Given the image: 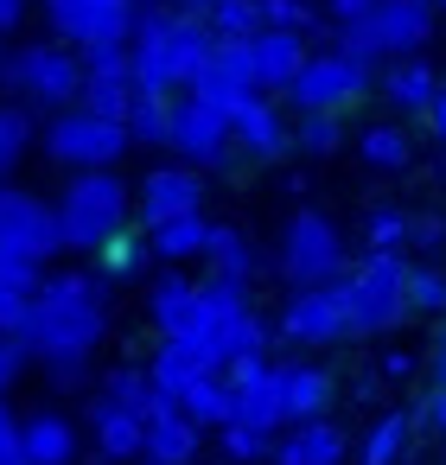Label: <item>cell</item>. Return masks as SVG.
<instances>
[{
    "label": "cell",
    "instance_id": "obj_1",
    "mask_svg": "<svg viewBox=\"0 0 446 465\" xmlns=\"http://www.w3.org/2000/svg\"><path fill=\"white\" fill-rule=\"evenodd\" d=\"M109 338V287L96 274H45L33 319L20 331V344L33 351V363H45L58 376V389H84L96 344Z\"/></svg>",
    "mask_w": 446,
    "mask_h": 465
},
{
    "label": "cell",
    "instance_id": "obj_2",
    "mask_svg": "<svg viewBox=\"0 0 446 465\" xmlns=\"http://www.w3.org/2000/svg\"><path fill=\"white\" fill-rule=\"evenodd\" d=\"M217 39L204 20H179V14H134V33H128V77H134V96H179L198 84V71L211 64Z\"/></svg>",
    "mask_w": 446,
    "mask_h": 465
},
{
    "label": "cell",
    "instance_id": "obj_3",
    "mask_svg": "<svg viewBox=\"0 0 446 465\" xmlns=\"http://www.w3.org/2000/svg\"><path fill=\"white\" fill-rule=\"evenodd\" d=\"M0 90H7L26 115H64L84 103V58L58 39H26L14 52H0Z\"/></svg>",
    "mask_w": 446,
    "mask_h": 465
},
{
    "label": "cell",
    "instance_id": "obj_4",
    "mask_svg": "<svg viewBox=\"0 0 446 465\" xmlns=\"http://www.w3.org/2000/svg\"><path fill=\"white\" fill-rule=\"evenodd\" d=\"M58 217V242L77 249V255H103L115 236H128V217H134V185L122 173H77L64 185V198L52 204Z\"/></svg>",
    "mask_w": 446,
    "mask_h": 465
},
{
    "label": "cell",
    "instance_id": "obj_5",
    "mask_svg": "<svg viewBox=\"0 0 446 465\" xmlns=\"http://www.w3.org/2000/svg\"><path fill=\"white\" fill-rule=\"evenodd\" d=\"M58 217L39 192L26 185H0V287H33L39 293V268L58 255Z\"/></svg>",
    "mask_w": 446,
    "mask_h": 465
},
{
    "label": "cell",
    "instance_id": "obj_6",
    "mask_svg": "<svg viewBox=\"0 0 446 465\" xmlns=\"http://www.w3.org/2000/svg\"><path fill=\"white\" fill-rule=\"evenodd\" d=\"M433 33V0H382V7L357 26H338L332 33V52L357 58V64H408Z\"/></svg>",
    "mask_w": 446,
    "mask_h": 465
},
{
    "label": "cell",
    "instance_id": "obj_7",
    "mask_svg": "<svg viewBox=\"0 0 446 465\" xmlns=\"http://www.w3.org/2000/svg\"><path fill=\"white\" fill-rule=\"evenodd\" d=\"M344 312H351V338H389L408 319V262L363 255L344 274Z\"/></svg>",
    "mask_w": 446,
    "mask_h": 465
},
{
    "label": "cell",
    "instance_id": "obj_8",
    "mask_svg": "<svg viewBox=\"0 0 446 465\" xmlns=\"http://www.w3.org/2000/svg\"><path fill=\"white\" fill-rule=\"evenodd\" d=\"M39 141H45V160H52V166H71V173H115V160L134 147L122 122H103V115H90V109L52 115Z\"/></svg>",
    "mask_w": 446,
    "mask_h": 465
},
{
    "label": "cell",
    "instance_id": "obj_9",
    "mask_svg": "<svg viewBox=\"0 0 446 465\" xmlns=\"http://www.w3.org/2000/svg\"><path fill=\"white\" fill-rule=\"evenodd\" d=\"M281 274L293 287H338L344 281V236L325 211H293L281 223Z\"/></svg>",
    "mask_w": 446,
    "mask_h": 465
},
{
    "label": "cell",
    "instance_id": "obj_10",
    "mask_svg": "<svg viewBox=\"0 0 446 465\" xmlns=\"http://www.w3.org/2000/svg\"><path fill=\"white\" fill-rule=\"evenodd\" d=\"M363 90H370V64L344 58V52H312L306 71L293 77L287 103H293L300 115H344Z\"/></svg>",
    "mask_w": 446,
    "mask_h": 465
},
{
    "label": "cell",
    "instance_id": "obj_11",
    "mask_svg": "<svg viewBox=\"0 0 446 465\" xmlns=\"http://www.w3.org/2000/svg\"><path fill=\"white\" fill-rule=\"evenodd\" d=\"M45 26L58 45L90 52V45H128L134 33V0H45Z\"/></svg>",
    "mask_w": 446,
    "mask_h": 465
},
{
    "label": "cell",
    "instance_id": "obj_12",
    "mask_svg": "<svg viewBox=\"0 0 446 465\" xmlns=\"http://www.w3.org/2000/svg\"><path fill=\"white\" fill-rule=\"evenodd\" d=\"M166 147H173V153H179V166H192V173H217V166H230V160H236L230 115L204 109L198 96H173V134H166Z\"/></svg>",
    "mask_w": 446,
    "mask_h": 465
},
{
    "label": "cell",
    "instance_id": "obj_13",
    "mask_svg": "<svg viewBox=\"0 0 446 465\" xmlns=\"http://www.w3.org/2000/svg\"><path fill=\"white\" fill-rule=\"evenodd\" d=\"M274 331L287 344H306V351H325V344H344L351 338V312H344V281L338 287H293Z\"/></svg>",
    "mask_w": 446,
    "mask_h": 465
},
{
    "label": "cell",
    "instance_id": "obj_14",
    "mask_svg": "<svg viewBox=\"0 0 446 465\" xmlns=\"http://www.w3.org/2000/svg\"><path fill=\"white\" fill-rule=\"evenodd\" d=\"M185 96H198V103H204V109H217V115L249 109V103L262 96L255 64H249V45H217V52H211V64L198 71V84H192Z\"/></svg>",
    "mask_w": 446,
    "mask_h": 465
},
{
    "label": "cell",
    "instance_id": "obj_15",
    "mask_svg": "<svg viewBox=\"0 0 446 465\" xmlns=\"http://www.w3.org/2000/svg\"><path fill=\"white\" fill-rule=\"evenodd\" d=\"M204 211V185H198V173L192 166H154L141 185H134V217L147 223V230H160V223H173V217H198Z\"/></svg>",
    "mask_w": 446,
    "mask_h": 465
},
{
    "label": "cell",
    "instance_id": "obj_16",
    "mask_svg": "<svg viewBox=\"0 0 446 465\" xmlns=\"http://www.w3.org/2000/svg\"><path fill=\"white\" fill-rule=\"evenodd\" d=\"M230 427L287 433V420H281V389H274V363H268V357L230 370Z\"/></svg>",
    "mask_w": 446,
    "mask_h": 465
},
{
    "label": "cell",
    "instance_id": "obj_17",
    "mask_svg": "<svg viewBox=\"0 0 446 465\" xmlns=\"http://www.w3.org/2000/svg\"><path fill=\"white\" fill-rule=\"evenodd\" d=\"M274 389H281V420L287 427H306V420H325V408H332V395H338V382H332V370H319V363H274Z\"/></svg>",
    "mask_w": 446,
    "mask_h": 465
},
{
    "label": "cell",
    "instance_id": "obj_18",
    "mask_svg": "<svg viewBox=\"0 0 446 465\" xmlns=\"http://www.w3.org/2000/svg\"><path fill=\"white\" fill-rule=\"evenodd\" d=\"M230 141H236V153H249L255 166H268V160H287V153H293V128H287V115H281L268 96H255L249 109H236V115H230Z\"/></svg>",
    "mask_w": 446,
    "mask_h": 465
},
{
    "label": "cell",
    "instance_id": "obj_19",
    "mask_svg": "<svg viewBox=\"0 0 446 465\" xmlns=\"http://www.w3.org/2000/svg\"><path fill=\"white\" fill-rule=\"evenodd\" d=\"M344 452H351V433L338 420H306V427H287L274 440L268 465H344Z\"/></svg>",
    "mask_w": 446,
    "mask_h": 465
},
{
    "label": "cell",
    "instance_id": "obj_20",
    "mask_svg": "<svg viewBox=\"0 0 446 465\" xmlns=\"http://www.w3.org/2000/svg\"><path fill=\"white\" fill-rule=\"evenodd\" d=\"M306 39H293V33H262V39H249V64H255V84H262V96L268 90H293V77L306 71Z\"/></svg>",
    "mask_w": 446,
    "mask_h": 465
},
{
    "label": "cell",
    "instance_id": "obj_21",
    "mask_svg": "<svg viewBox=\"0 0 446 465\" xmlns=\"http://www.w3.org/2000/svg\"><path fill=\"white\" fill-rule=\"evenodd\" d=\"M192 312H198V281L179 274V268L154 274V287H147V319L160 325V338H179V331L192 325Z\"/></svg>",
    "mask_w": 446,
    "mask_h": 465
},
{
    "label": "cell",
    "instance_id": "obj_22",
    "mask_svg": "<svg viewBox=\"0 0 446 465\" xmlns=\"http://www.w3.org/2000/svg\"><path fill=\"white\" fill-rule=\"evenodd\" d=\"M204 268H211V281H223V287H249L255 268H262V249H255L236 223H217V230H211V249H204Z\"/></svg>",
    "mask_w": 446,
    "mask_h": 465
},
{
    "label": "cell",
    "instance_id": "obj_23",
    "mask_svg": "<svg viewBox=\"0 0 446 465\" xmlns=\"http://www.w3.org/2000/svg\"><path fill=\"white\" fill-rule=\"evenodd\" d=\"M198 440H204V427H192L179 408H154L147 414V459L154 465H192L198 459Z\"/></svg>",
    "mask_w": 446,
    "mask_h": 465
},
{
    "label": "cell",
    "instance_id": "obj_24",
    "mask_svg": "<svg viewBox=\"0 0 446 465\" xmlns=\"http://www.w3.org/2000/svg\"><path fill=\"white\" fill-rule=\"evenodd\" d=\"M90 433H96V452L103 459H147V420L128 414V408L96 401L90 408Z\"/></svg>",
    "mask_w": 446,
    "mask_h": 465
},
{
    "label": "cell",
    "instance_id": "obj_25",
    "mask_svg": "<svg viewBox=\"0 0 446 465\" xmlns=\"http://www.w3.org/2000/svg\"><path fill=\"white\" fill-rule=\"evenodd\" d=\"M440 77H433V64L427 58H408V64H389V77H382V96L401 109V115H433V103H440Z\"/></svg>",
    "mask_w": 446,
    "mask_h": 465
},
{
    "label": "cell",
    "instance_id": "obj_26",
    "mask_svg": "<svg viewBox=\"0 0 446 465\" xmlns=\"http://www.w3.org/2000/svg\"><path fill=\"white\" fill-rule=\"evenodd\" d=\"M211 217L198 211V217H173V223H160V230H147V249L166 262V268H185V262H204V249H211Z\"/></svg>",
    "mask_w": 446,
    "mask_h": 465
},
{
    "label": "cell",
    "instance_id": "obj_27",
    "mask_svg": "<svg viewBox=\"0 0 446 465\" xmlns=\"http://www.w3.org/2000/svg\"><path fill=\"white\" fill-rule=\"evenodd\" d=\"M20 433H26V465H77V427L64 414L39 408L20 420Z\"/></svg>",
    "mask_w": 446,
    "mask_h": 465
},
{
    "label": "cell",
    "instance_id": "obj_28",
    "mask_svg": "<svg viewBox=\"0 0 446 465\" xmlns=\"http://www.w3.org/2000/svg\"><path fill=\"white\" fill-rule=\"evenodd\" d=\"M414 408H389V414H376L370 420V433H363V446H357V465H401V452H408V440H414Z\"/></svg>",
    "mask_w": 446,
    "mask_h": 465
},
{
    "label": "cell",
    "instance_id": "obj_29",
    "mask_svg": "<svg viewBox=\"0 0 446 465\" xmlns=\"http://www.w3.org/2000/svg\"><path fill=\"white\" fill-rule=\"evenodd\" d=\"M96 389H103L96 401H109V408H128V414H141V420L160 408V395H154V382H147V363H115V370H109Z\"/></svg>",
    "mask_w": 446,
    "mask_h": 465
},
{
    "label": "cell",
    "instance_id": "obj_30",
    "mask_svg": "<svg viewBox=\"0 0 446 465\" xmlns=\"http://www.w3.org/2000/svg\"><path fill=\"white\" fill-rule=\"evenodd\" d=\"M357 153H363V166H376V173H408V166H414V141H408L395 122H370V128L357 134Z\"/></svg>",
    "mask_w": 446,
    "mask_h": 465
},
{
    "label": "cell",
    "instance_id": "obj_31",
    "mask_svg": "<svg viewBox=\"0 0 446 465\" xmlns=\"http://www.w3.org/2000/svg\"><path fill=\"white\" fill-rule=\"evenodd\" d=\"M268 338H274V331H268L255 312H236V319H223V325H217V357H223V370L268 357Z\"/></svg>",
    "mask_w": 446,
    "mask_h": 465
},
{
    "label": "cell",
    "instance_id": "obj_32",
    "mask_svg": "<svg viewBox=\"0 0 446 465\" xmlns=\"http://www.w3.org/2000/svg\"><path fill=\"white\" fill-rule=\"evenodd\" d=\"M198 376H211V370H198L179 344H160V351H154V363H147V382H154V395H160L166 408H179V401H185V389H192Z\"/></svg>",
    "mask_w": 446,
    "mask_h": 465
},
{
    "label": "cell",
    "instance_id": "obj_33",
    "mask_svg": "<svg viewBox=\"0 0 446 465\" xmlns=\"http://www.w3.org/2000/svg\"><path fill=\"white\" fill-rule=\"evenodd\" d=\"M204 26H211V39H217V45H249V39H262V33H268L262 0H217Z\"/></svg>",
    "mask_w": 446,
    "mask_h": 465
},
{
    "label": "cell",
    "instance_id": "obj_34",
    "mask_svg": "<svg viewBox=\"0 0 446 465\" xmlns=\"http://www.w3.org/2000/svg\"><path fill=\"white\" fill-rule=\"evenodd\" d=\"M179 414L192 420V427H230V376H198L192 389H185V401H179Z\"/></svg>",
    "mask_w": 446,
    "mask_h": 465
},
{
    "label": "cell",
    "instance_id": "obj_35",
    "mask_svg": "<svg viewBox=\"0 0 446 465\" xmlns=\"http://www.w3.org/2000/svg\"><path fill=\"white\" fill-rule=\"evenodd\" d=\"M147 255H154V249H147V230H141V236L128 230V236H115V242L96 255V281H103V287L134 281V274H147Z\"/></svg>",
    "mask_w": 446,
    "mask_h": 465
},
{
    "label": "cell",
    "instance_id": "obj_36",
    "mask_svg": "<svg viewBox=\"0 0 446 465\" xmlns=\"http://www.w3.org/2000/svg\"><path fill=\"white\" fill-rule=\"evenodd\" d=\"M33 141H39L33 115H26L20 103H0V185H7V173L33 153Z\"/></svg>",
    "mask_w": 446,
    "mask_h": 465
},
{
    "label": "cell",
    "instance_id": "obj_37",
    "mask_svg": "<svg viewBox=\"0 0 446 465\" xmlns=\"http://www.w3.org/2000/svg\"><path fill=\"white\" fill-rule=\"evenodd\" d=\"M408 230H414V217H408L401 204H376V211L363 217V242H370V255H401V249H408Z\"/></svg>",
    "mask_w": 446,
    "mask_h": 465
},
{
    "label": "cell",
    "instance_id": "obj_38",
    "mask_svg": "<svg viewBox=\"0 0 446 465\" xmlns=\"http://www.w3.org/2000/svg\"><path fill=\"white\" fill-rule=\"evenodd\" d=\"M77 109H90V115H103V122H122V128H128L134 77H96V84H84V103H77Z\"/></svg>",
    "mask_w": 446,
    "mask_h": 465
},
{
    "label": "cell",
    "instance_id": "obj_39",
    "mask_svg": "<svg viewBox=\"0 0 446 465\" xmlns=\"http://www.w3.org/2000/svg\"><path fill=\"white\" fill-rule=\"evenodd\" d=\"M166 134H173V103H166V96H134V109H128V141H134V147H166Z\"/></svg>",
    "mask_w": 446,
    "mask_h": 465
},
{
    "label": "cell",
    "instance_id": "obj_40",
    "mask_svg": "<svg viewBox=\"0 0 446 465\" xmlns=\"http://www.w3.org/2000/svg\"><path fill=\"white\" fill-rule=\"evenodd\" d=\"M293 147H300L306 160H332V153L344 147V122H338V115H300Z\"/></svg>",
    "mask_w": 446,
    "mask_h": 465
},
{
    "label": "cell",
    "instance_id": "obj_41",
    "mask_svg": "<svg viewBox=\"0 0 446 465\" xmlns=\"http://www.w3.org/2000/svg\"><path fill=\"white\" fill-rule=\"evenodd\" d=\"M262 20H268V33H293V39L319 33V7H312V0H262Z\"/></svg>",
    "mask_w": 446,
    "mask_h": 465
},
{
    "label": "cell",
    "instance_id": "obj_42",
    "mask_svg": "<svg viewBox=\"0 0 446 465\" xmlns=\"http://www.w3.org/2000/svg\"><path fill=\"white\" fill-rule=\"evenodd\" d=\"M408 312H427V319H446V268H408Z\"/></svg>",
    "mask_w": 446,
    "mask_h": 465
},
{
    "label": "cell",
    "instance_id": "obj_43",
    "mask_svg": "<svg viewBox=\"0 0 446 465\" xmlns=\"http://www.w3.org/2000/svg\"><path fill=\"white\" fill-rule=\"evenodd\" d=\"M274 440H281V433H249V427H223V433H217V446H223L230 465H262V459H274Z\"/></svg>",
    "mask_w": 446,
    "mask_h": 465
},
{
    "label": "cell",
    "instance_id": "obj_44",
    "mask_svg": "<svg viewBox=\"0 0 446 465\" xmlns=\"http://www.w3.org/2000/svg\"><path fill=\"white\" fill-rule=\"evenodd\" d=\"M33 287H0V338H20L26 319H33Z\"/></svg>",
    "mask_w": 446,
    "mask_h": 465
},
{
    "label": "cell",
    "instance_id": "obj_45",
    "mask_svg": "<svg viewBox=\"0 0 446 465\" xmlns=\"http://www.w3.org/2000/svg\"><path fill=\"white\" fill-rule=\"evenodd\" d=\"M84 58V84H96V77H128V45H90V52H77Z\"/></svg>",
    "mask_w": 446,
    "mask_h": 465
},
{
    "label": "cell",
    "instance_id": "obj_46",
    "mask_svg": "<svg viewBox=\"0 0 446 465\" xmlns=\"http://www.w3.org/2000/svg\"><path fill=\"white\" fill-rule=\"evenodd\" d=\"M0 465H26V433H20V414L0 401Z\"/></svg>",
    "mask_w": 446,
    "mask_h": 465
},
{
    "label": "cell",
    "instance_id": "obj_47",
    "mask_svg": "<svg viewBox=\"0 0 446 465\" xmlns=\"http://www.w3.org/2000/svg\"><path fill=\"white\" fill-rule=\"evenodd\" d=\"M26 370H33V351H26L20 338H0V395H7Z\"/></svg>",
    "mask_w": 446,
    "mask_h": 465
},
{
    "label": "cell",
    "instance_id": "obj_48",
    "mask_svg": "<svg viewBox=\"0 0 446 465\" xmlns=\"http://www.w3.org/2000/svg\"><path fill=\"white\" fill-rule=\"evenodd\" d=\"M427 389L446 395V319L433 325V344H427Z\"/></svg>",
    "mask_w": 446,
    "mask_h": 465
},
{
    "label": "cell",
    "instance_id": "obj_49",
    "mask_svg": "<svg viewBox=\"0 0 446 465\" xmlns=\"http://www.w3.org/2000/svg\"><path fill=\"white\" fill-rule=\"evenodd\" d=\"M408 249H446V217H414Z\"/></svg>",
    "mask_w": 446,
    "mask_h": 465
},
{
    "label": "cell",
    "instance_id": "obj_50",
    "mask_svg": "<svg viewBox=\"0 0 446 465\" xmlns=\"http://www.w3.org/2000/svg\"><path fill=\"white\" fill-rule=\"evenodd\" d=\"M382 7V0H325V14L338 20V26H357V20H370Z\"/></svg>",
    "mask_w": 446,
    "mask_h": 465
},
{
    "label": "cell",
    "instance_id": "obj_51",
    "mask_svg": "<svg viewBox=\"0 0 446 465\" xmlns=\"http://www.w3.org/2000/svg\"><path fill=\"white\" fill-rule=\"evenodd\" d=\"M376 370H382L389 382H408V376H414V357H408V351H382V363H376Z\"/></svg>",
    "mask_w": 446,
    "mask_h": 465
},
{
    "label": "cell",
    "instance_id": "obj_52",
    "mask_svg": "<svg viewBox=\"0 0 446 465\" xmlns=\"http://www.w3.org/2000/svg\"><path fill=\"white\" fill-rule=\"evenodd\" d=\"M33 14V0H0V39L7 33H20V20Z\"/></svg>",
    "mask_w": 446,
    "mask_h": 465
},
{
    "label": "cell",
    "instance_id": "obj_53",
    "mask_svg": "<svg viewBox=\"0 0 446 465\" xmlns=\"http://www.w3.org/2000/svg\"><path fill=\"white\" fill-rule=\"evenodd\" d=\"M427 128H433V141L446 147V90H440V103H433V115H427Z\"/></svg>",
    "mask_w": 446,
    "mask_h": 465
},
{
    "label": "cell",
    "instance_id": "obj_54",
    "mask_svg": "<svg viewBox=\"0 0 446 465\" xmlns=\"http://www.w3.org/2000/svg\"><path fill=\"white\" fill-rule=\"evenodd\" d=\"M173 0H134V14H166Z\"/></svg>",
    "mask_w": 446,
    "mask_h": 465
},
{
    "label": "cell",
    "instance_id": "obj_55",
    "mask_svg": "<svg viewBox=\"0 0 446 465\" xmlns=\"http://www.w3.org/2000/svg\"><path fill=\"white\" fill-rule=\"evenodd\" d=\"M433 7H440V14H446V0H433Z\"/></svg>",
    "mask_w": 446,
    "mask_h": 465
},
{
    "label": "cell",
    "instance_id": "obj_56",
    "mask_svg": "<svg viewBox=\"0 0 446 465\" xmlns=\"http://www.w3.org/2000/svg\"><path fill=\"white\" fill-rule=\"evenodd\" d=\"M141 465H154V459H141Z\"/></svg>",
    "mask_w": 446,
    "mask_h": 465
}]
</instances>
